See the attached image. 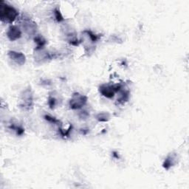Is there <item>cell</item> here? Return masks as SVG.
I'll return each mask as SVG.
<instances>
[{"mask_svg":"<svg viewBox=\"0 0 189 189\" xmlns=\"http://www.w3.org/2000/svg\"><path fill=\"white\" fill-rule=\"evenodd\" d=\"M87 97L78 94V93H75L70 101V106L72 109H79L82 108L87 104Z\"/></svg>","mask_w":189,"mask_h":189,"instance_id":"obj_2","label":"cell"},{"mask_svg":"<svg viewBox=\"0 0 189 189\" xmlns=\"http://www.w3.org/2000/svg\"><path fill=\"white\" fill-rule=\"evenodd\" d=\"M19 15L17 10L4 1L0 2V18L1 21L13 22Z\"/></svg>","mask_w":189,"mask_h":189,"instance_id":"obj_1","label":"cell"},{"mask_svg":"<svg viewBox=\"0 0 189 189\" xmlns=\"http://www.w3.org/2000/svg\"><path fill=\"white\" fill-rule=\"evenodd\" d=\"M34 40H35V42L37 44V50L41 49L46 44V40L42 36H41V35L35 36Z\"/></svg>","mask_w":189,"mask_h":189,"instance_id":"obj_8","label":"cell"},{"mask_svg":"<svg viewBox=\"0 0 189 189\" xmlns=\"http://www.w3.org/2000/svg\"><path fill=\"white\" fill-rule=\"evenodd\" d=\"M10 128L13 129H15V130L16 131V132H17V135H22V134L25 132V129H23V128L20 127V126H10Z\"/></svg>","mask_w":189,"mask_h":189,"instance_id":"obj_13","label":"cell"},{"mask_svg":"<svg viewBox=\"0 0 189 189\" xmlns=\"http://www.w3.org/2000/svg\"><path fill=\"white\" fill-rule=\"evenodd\" d=\"M26 95L25 93L24 94V105L30 108L33 104V97L29 92H28V95Z\"/></svg>","mask_w":189,"mask_h":189,"instance_id":"obj_9","label":"cell"},{"mask_svg":"<svg viewBox=\"0 0 189 189\" xmlns=\"http://www.w3.org/2000/svg\"><path fill=\"white\" fill-rule=\"evenodd\" d=\"M23 28L29 34L34 33L36 30V25L30 19H25L23 22Z\"/></svg>","mask_w":189,"mask_h":189,"instance_id":"obj_6","label":"cell"},{"mask_svg":"<svg viewBox=\"0 0 189 189\" xmlns=\"http://www.w3.org/2000/svg\"><path fill=\"white\" fill-rule=\"evenodd\" d=\"M86 33H87L89 35V36H90V38H91V40L93 41H96L98 39V37L96 35H95V34H93V33L91 32V31H88V30H86L85 31Z\"/></svg>","mask_w":189,"mask_h":189,"instance_id":"obj_15","label":"cell"},{"mask_svg":"<svg viewBox=\"0 0 189 189\" xmlns=\"http://www.w3.org/2000/svg\"><path fill=\"white\" fill-rule=\"evenodd\" d=\"M54 15H55V17H56V19L58 21V22H60L64 20L63 16H62L60 10H59L58 8H56L54 10Z\"/></svg>","mask_w":189,"mask_h":189,"instance_id":"obj_11","label":"cell"},{"mask_svg":"<svg viewBox=\"0 0 189 189\" xmlns=\"http://www.w3.org/2000/svg\"><path fill=\"white\" fill-rule=\"evenodd\" d=\"M44 117V119H45L46 120L49 121L50 123H54V124H56V123H59V120H57V119H56V117H51V116L48 115V114H45Z\"/></svg>","mask_w":189,"mask_h":189,"instance_id":"obj_12","label":"cell"},{"mask_svg":"<svg viewBox=\"0 0 189 189\" xmlns=\"http://www.w3.org/2000/svg\"><path fill=\"white\" fill-rule=\"evenodd\" d=\"M56 99H55L53 97H49L48 98V104L49 106H50V107L51 109H53L54 108V106H56Z\"/></svg>","mask_w":189,"mask_h":189,"instance_id":"obj_14","label":"cell"},{"mask_svg":"<svg viewBox=\"0 0 189 189\" xmlns=\"http://www.w3.org/2000/svg\"><path fill=\"white\" fill-rule=\"evenodd\" d=\"M99 92L101 95H104L106 98H112L114 97L115 90L113 87V85L110 86L106 85V84H103L99 87Z\"/></svg>","mask_w":189,"mask_h":189,"instance_id":"obj_5","label":"cell"},{"mask_svg":"<svg viewBox=\"0 0 189 189\" xmlns=\"http://www.w3.org/2000/svg\"><path fill=\"white\" fill-rule=\"evenodd\" d=\"M7 35L10 41H16L22 36V31L16 26H11L7 30Z\"/></svg>","mask_w":189,"mask_h":189,"instance_id":"obj_4","label":"cell"},{"mask_svg":"<svg viewBox=\"0 0 189 189\" xmlns=\"http://www.w3.org/2000/svg\"><path fill=\"white\" fill-rule=\"evenodd\" d=\"M173 157L172 156H169L166 159V160L164 161V163H163V167L166 169H169L171 166H173Z\"/></svg>","mask_w":189,"mask_h":189,"instance_id":"obj_10","label":"cell"},{"mask_svg":"<svg viewBox=\"0 0 189 189\" xmlns=\"http://www.w3.org/2000/svg\"><path fill=\"white\" fill-rule=\"evenodd\" d=\"M7 54H8L9 58L12 61H13L15 63L19 65L25 64V62H26V57H25V56L22 53L13 51V50H10V51H8Z\"/></svg>","mask_w":189,"mask_h":189,"instance_id":"obj_3","label":"cell"},{"mask_svg":"<svg viewBox=\"0 0 189 189\" xmlns=\"http://www.w3.org/2000/svg\"><path fill=\"white\" fill-rule=\"evenodd\" d=\"M96 119L100 122H106L110 119V114L108 112H101L97 114Z\"/></svg>","mask_w":189,"mask_h":189,"instance_id":"obj_7","label":"cell"}]
</instances>
